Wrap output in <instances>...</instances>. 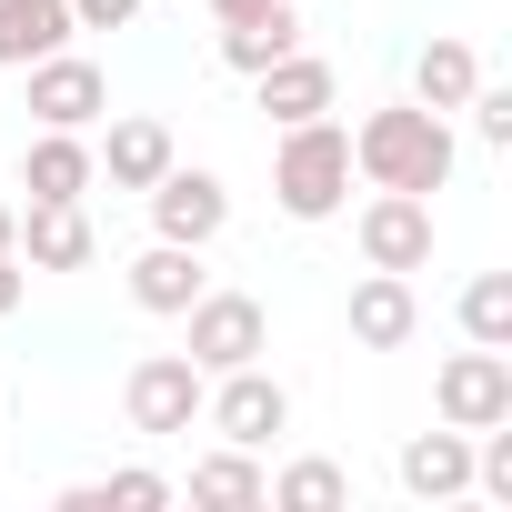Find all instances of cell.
Returning a JSON list of instances; mask_svg holds the SVG:
<instances>
[{
    "mask_svg": "<svg viewBox=\"0 0 512 512\" xmlns=\"http://www.w3.org/2000/svg\"><path fill=\"white\" fill-rule=\"evenodd\" d=\"M352 161L382 181V191H442V171H452V131H442V111H372L362 121V141H352Z\"/></svg>",
    "mask_w": 512,
    "mask_h": 512,
    "instance_id": "obj_1",
    "label": "cell"
},
{
    "mask_svg": "<svg viewBox=\"0 0 512 512\" xmlns=\"http://www.w3.org/2000/svg\"><path fill=\"white\" fill-rule=\"evenodd\" d=\"M352 191V141L312 111V121H292V141H282V201L302 211V221H322L332 201Z\"/></svg>",
    "mask_w": 512,
    "mask_h": 512,
    "instance_id": "obj_2",
    "label": "cell"
},
{
    "mask_svg": "<svg viewBox=\"0 0 512 512\" xmlns=\"http://www.w3.org/2000/svg\"><path fill=\"white\" fill-rule=\"evenodd\" d=\"M121 412H131L141 432H191V422H201V362H191V352H151V362H131Z\"/></svg>",
    "mask_w": 512,
    "mask_h": 512,
    "instance_id": "obj_3",
    "label": "cell"
},
{
    "mask_svg": "<svg viewBox=\"0 0 512 512\" xmlns=\"http://www.w3.org/2000/svg\"><path fill=\"white\" fill-rule=\"evenodd\" d=\"M512 412V362L482 342V352H462L452 372H442V422H462V432H492Z\"/></svg>",
    "mask_w": 512,
    "mask_h": 512,
    "instance_id": "obj_4",
    "label": "cell"
},
{
    "mask_svg": "<svg viewBox=\"0 0 512 512\" xmlns=\"http://www.w3.org/2000/svg\"><path fill=\"white\" fill-rule=\"evenodd\" d=\"M362 251H372V272H412L422 251H432V211H422V191H382V201L362 211Z\"/></svg>",
    "mask_w": 512,
    "mask_h": 512,
    "instance_id": "obj_5",
    "label": "cell"
},
{
    "mask_svg": "<svg viewBox=\"0 0 512 512\" xmlns=\"http://www.w3.org/2000/svg\"><path fill=\"white\" fill-rule=\"evenodd\" d=\"M262 352V302H241V292H211V302H191V362H251Z\"/></svg>",
    "mask_w": 512,
    "mask_h": 512,
    "instance_id": "obj_6",
    "label": "cell"
},
{
    "mask_svg": "<svg viewBox=\"0 0 512 512\" xmlns=\"http://www.w3.org/2000/svg\"><path fill=\"white\" fill-rule=\"evenodd\" d=\"M211 422H221V432H231V442L251 452V442H272V432L292 422V392H282V382H262V372H241V362H231V392L211 402Z\"/></svg>",
    "mask_w": 512,
    "mask_h": 512,
    "instance_id": "obj_7",
    "label": "cell"
},
{
    "mask_svg": "<svg viewBox=\"0 0 512 512\" xmlns=\"http://www.w3.org/2000/svg\"><path fill=\"white\" fill-rule=\"evenodd\" d=\"M11 241L31 251L41 272H81V262H91V221H81V201H41V211L11 231Z\"/></svg>",
    "mask_w": 512,
    "mask_h": 512,
    "instance_id": "obj_8",
    "label": "cell"
},
{
    "mask_svg": "<svg viewBox=\"0 0 512 512\" xmlns=\"http://www.w3.org/2000/svg\"><path fill=\"white\" fill-rule=\"evenodd\" d=\"M131 292L151 312H191L201 302V262H191V241H151L141 262H131Z\"/></svg>",
    "mask_w": 512,
    "mask_h": 512,
    "instance_id": "obj_9",
    "label": "cell"
},
{
    "mask_svg": "<svg viewBox=\"0 0 512 512\" xmlns=\"http://www.w3.org/2000/svg\"><path fill=\"white\" fill-rule=\"evenodd\" d=\"M151 211H161V241H201V231L221 221V181H211V171H161Z\"/></svg>",
    "mask_w": 512,
    "mask_h": 512,
    "instance_id": "obj_10",
    "label": "cell"
},
{
    "mask_svg": "<svg viewBox=\"0 0 512 512\" xmlns=\"http://www.w3.org/2000/svg\"><path fill=\"white\" fill-rule=\"evenodd\" d=\"M352 332H362L372 352L412 342V282H402V272H372V282L352 292Z\"/></svg>",
    "mask_w": 512,
    "mask_h": 512,
    "instance_id": "obj_11",
    "label": "cell"
},
{
    "mask_svg": "<svg viewBox=\"0 0 512 512\" xmlns=\"http://www.w3.org/2000/svg\"><path fill=\"white\" fill-rule=\"evenodd\" d=\"M71 31V0H0V61H41Z\"/></svg>",
    "mask_w": 512,
    "mask_h": 512,
    "instance_id": "obj_12",
    "label": "cell"
},
{
    "mask_svg": "<svg viewBox=\"0 0 512 512\" xmlns=\"http://www.w3.org/2000/svg\"><path fill=\"white\" fill-rule=\"evenodd\" d=\"M31 111H51V121H91V111H101V71L41 51V71H31Z\"/></svg>",
    "mask_w": 512,
    "mask_h": 512,
    "instance_id": "obj_13",
    "label": "cell"
},
{
    "mask_svg": "<svg viewBox=\"0 0 512 512\" xmlns=\"http://www.w3.org/2000/svg\"><path fill=\"white\" fill-rule=\"evenodd\" d=\"M262 111H282V121H312V111H332V71L322 61H262Z\"/></svg>",
    "mask_w": 512,
    "mask_h": 512,
    "instance_id": "obj_14",
    "label": "cell"
},
{
    "mask_svg": "<svg viewBox=\"0 0 512 512\" xmlns=\"http://www.w3.org/2000/svg\"><path fill=\"white\" fill-rule=\"evenodd\" d=\"M21 181H31V201H81V181H91V151L81 141H31V161H21Z\"/></svg>",
    "mask_w": 512,
    "mask_h": 512,
    "instance_id": "obj_15",
    "label": "cell"
},
{
    "mask_svg": "<svg viewBox=\"0 0 512 512\" xmlns=\"http://www.w3.org/2000/svg\"><path fill=\"white\" fill-rule=\"evenodd\" d=\"M282 51H292V0H272V11H251V21L221 31V61H231V71H262V61H282Z\"/></svg>",
    "mask_w": 512,
    "mask_h": 512,
    "instance_id": "obj_16",
    "label": "cell"
},
{
    "mask_svg": "<svg viewBox=\"0 0 512 512\" xmlns=\"http://www.w3.org/2000/svg\"><path fill=\"white\" fill-rule=\"evenodd\" d=\"M412 81H422V101H432V111H452V101H472V91H482V71H472V51H462V41H432V51L412 61Z\"/></svg>",
    "mask_w": 512,
    "mask_h": 512,
    "instance_id": "obj_17",
    "label": "cell"
},
{
    "mask_svg": "<svg viewBox=\"0 0 512 512\" xmlns=\"http://www.w3.org/2000/svg\"><path fill=\"white\" fill-rule=\"evenodd\" d=\"M402 482H412V492H462V482H472V452H462L452 432H422V442L402 452Z\"/></svg>",
    "mask_w": 512,
    "mask_h": 512,
    "instance_id": "obj_18",
    "label": "cell"
},
{
    "mask_svg": "<svg viewBox=\"0 0 512 512\" xmlns=\"http://www.w3.org/2000/svg\"><path fill=\"white\" fill-rule=\"evenodd\" d=\"M191 502H221V512H251V502H262V472H251L241 452H211V462H191Z\"/></svg>",
    "mask_w": 512,
    "mask_h": 512,
    "instance_id": "obj_19",
    "label": "cell"
},
{
    "mask_svg": "<svg viewBox=\"0 0 512 512\" xmlns=\"http://www.w3.org/2000/svg\"><path fill=\"white\" fill-rule=\"evenodd\" d=\"M161 171H171L161 121H121V131H111V181H161Z\"/></svg>",
    "mask_w": 512,
    "mask_h": 512,
    "instance_id": "obj_20",
    "label": "cell"
},
{
    "mask_svg": "<svg viewBox=\"0 0 512 512\" xmlns=\"http://www.w3.org/2000/svg\"><path fill=\"white\" fill-rule=\"evenodd\" d=\"M262 502H292V512H332V502H342V472H332V462H292L282 482H262Z\"/></svg>",
    "mask_w": 512,
    "mask_h": 512,
    "instance_id": "obj_21",
    "label": "cell"
},
{
    "mask_svg": "<svg viewBox=\"0 0 512 512\" xmlns=\"http://www.w3.org/2000/svg\"><path fill=\"white\" fill-rule=\"evenodd\" d=\"M462 322H472V342H502V332H512V282L482 272V282L462 292Z\"/></svg>",
    "mask_w": 512,
    "mask_h": 512,
    "instance_id": "obj_22",
    "label": "cell"
},
{
    "mask_svg": "<svg viewBox=\"0 0 512 512\" xmlns=\"http://www.w3.org/2000/svg\"><path fill=\"white\" fill-rule=\"evenodd\" d=\"M472 111H482V141H512V101L502 91H472Z\"/></svg>",
    "mask_w": 512,
    "mask_h": 512,
    "instance_id": "obj_23",
    "label": "cell"
},
{
    "mask_svg": "<svg viewBox=\"0 0 512 512\" xmlns=\"http://www.w3.org/2000/svg\"><path fill=\"white\" fill-rule=\"evenodd\" d=\"M81 21H131V0H71Z\"/></svg>",
    "mask_w": 512,
    "mask_h": 512,
    "instance_id": "obj_24",
    "label": "cell"
},
{
    "mask_svg": "<svg viewBox=\"0 0 512 512\" xmlns=\"http://www.w3.org/2000/svg\"><path fill=\"white\" fill-rule=\"evenodd\" d=\"M21 302V262H11V251H0V312H11Z\"/></svg>",
    "mask_w": 512,
    "mask_h": 512,
    "instance_id": "obj_25",
    "label": "cell"
},
{
    "mask_svg": "<svg viewBox=\"0 0 512 512\" xmlns=\"http://www.w3.org/2000/svg\"><path fill=\"white\" fill-rule=\"evenodd\" d=\"M211 11H221V21H251V11H272V0H211Z\"/></svg>",
    "mask_w": 512,
    "mask_h": 512,
    "instance_id": "obj_26",
    "label": "cell"
},
{
    "mask_svg": "<svg viewBox=\"0 0 512 512\" xmlns=\"http://www.w3.org/2000/svg\"><path fill=\"white\" fill-rule=\"evenodd\" d=\"M11 231H21V221H11V211H0V251H11Z\"/></svg>",
    "mask_w": 512,
    "mask_h": 512,
    "instance_id": "obj_27",
    "label": "cell"
}]
</instances>
